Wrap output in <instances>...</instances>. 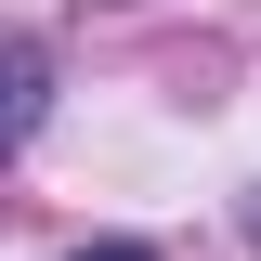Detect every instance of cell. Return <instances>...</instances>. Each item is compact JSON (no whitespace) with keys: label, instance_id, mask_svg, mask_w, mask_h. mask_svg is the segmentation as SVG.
I'll use <instances>...</instances> for the list:
<instances>
[{"label":"cell","instance_id":"7a4b0ae2","mask_svg":"<svg viewBox=\"0 0 261 261\" xmlns=\"http://www.w3.org/2000/svg\"><path fill=\"white\" fill-rule=\"evenodd\" d=\"M79 261H157V248H130V235H105V248H79Z\"/></svg>","mask_w":261,"mask_h":261},{"label":"cell","instance_id":"6da1fadb","mask_svg":"<svg viewBox=\"0 0 261 261\" xmlns=\"http://www.w3.org/2000/svg\"><path fill=\"white\" fill-rule=\"evenodd\" d=\"M27 118H39V53L13 39L0 53V144H27Z\"/></svg>","mask_w":261,"mask_h":261}]
</instances>
